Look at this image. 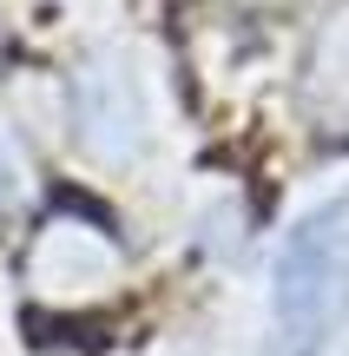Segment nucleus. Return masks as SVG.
<instances>
[{"label":"nucleus","mask_w":349,"mask_h":356,"mask_svg":"<svg viewBox=\"0 0 349 356\" xmlns=\"http://www.w3.org/2000/svg\"><path fill=\"white\" fill-rule=\"evenodd\" d=\"M343 304H349V198H330L284 238L277 277H271V310L284 323V337L316 343Z\"/></svg>","instance_id":"nucleus-1"},{"label":"nucleus","mask_w":349,"mask_h":356,"mask_svg":"<svg viewBox=\"0 0 349 356\" xmlns=\"http://www.w3.org/2000/svg\"><path fill=\"white\" fill-rule=\"evenodd\" d=\"M79 139L99 159H132L145 145V106L119 66H92L79 79Z\"/></svg>","instance_id":"nucleus-2"},{"label":"nucleus","mask_w":349,"mask_h":356,"mask_svg":"<svg viewBox=\"0 0 349 356\" xmlns=\"http://www.w3.org/2000/svg\"><path fill=\"white\" fill-rule=\"evenodd\" d=\"M310 73H316L310 86H316V99H323V113H343V119H349V7L337 13V26L323 33Z\"/></svg>","instance_id":"nucleus-3"},{"label":"nucleus","mask_w":349,"mask_h":356,"mask_svg":"<svg viewBox=\"0 0 349 356\" xmlns=\"http://www.w3.org/2000/svg\"><path fill=\"white\" fill-rule=\"evenodd\" d=\"M277 356H316V343H297V337H290V350H277Z\"/></svg>","instance_id":"nucleus-4"}]
</instances>
